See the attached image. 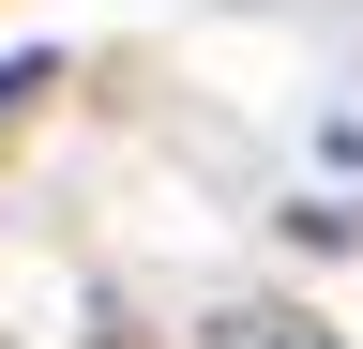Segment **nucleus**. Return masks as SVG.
<instances>
[{"label":"nucleus","mask_w":363,"mask_h":349,"mask_svg":"<svg viewBox=\"0 0 363 349\" xmlns=\"http://www.w3.org/2000/svg\"><path fill=\"white\" fill-rule=\"evenodd\" d=\"M45 92H61V61H45V46H16V61H0V122H30Z\"/></svg>","instance_id":"f03ea898"},{"label":"nucleus","mask_w":363,"mask_h":349,"mask_svg":"<svg viewBox=\"0 0 363 349\" xmlns=\"http://www.w3.org/2000/svg\"><path fill=\"white\" fill-rule=\"evenodd\" d=\"M212 349H333V334H318V319H288V304H227V319H212Z\"/></svg>","instance_id":"f257e3e1"}]
</instances>
